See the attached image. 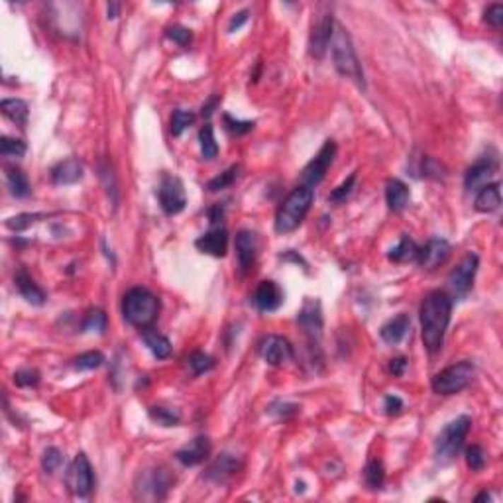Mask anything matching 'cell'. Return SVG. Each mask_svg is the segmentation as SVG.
<instances>
[{
	"mask_svg": "<svg viewBox=\"0 0 503 503\" xmlns=\"http://www.w3.org/2000/svg\"><path fill=\"white\" fill-rule=\"evenodd\" d=\"M106 10H108V20H115V18H118V10H120V6H118L116 2H110V4L106 6Z\"/></svg>",
	"mask_w": 503,
	"mask_h": 503,
	"instance_id": "9f6ffc18",
	"label": "cell"
},
{
	"mask_svg": "<svg viewBox=\"0 0 503 503\" xmlns=\"http://www.w3.org/2000/svg\"><path fill=\"white\" fill-rule=\"evenodd\" d=\"M207 214H209V221H211L212 226H221L222 219H224V207L222 204H214V207H211L207 211Z\"/></svg>",
	"mask_w": 503,
	"mask_h": 503,
	"instance_id": "f5cc1de1",
	"label": "cell"
},
{
	"mask_svg": "<svg viewBox=\"0 0 503 503\" xmlns=\"http://www.w3.org/2000/svg\"><path fill=\"white\" fill-rule=\"evenodd\" d=\"M252 303L262 313H274L283 305V289L272 279H265L256 287Z\"/></svg>",
	"mask_w": 503,
	"mask_h": 503,
	"instance_id": "ac0fdd59",
	"label": "cell"
},
{
	"mask_svg": "<svg viewBox=\"0 0 503 503\" xmlns=\"http://www.w3.org/2000/svg\"><path fill=\"white\" fill-rule=\"evenodd\" d=\"M26 144L22 140H16V138H8L4 136L0 140V156L4 159H18L22 158L26 154Z\"/></svg>",
	"mask_w": 503,
	"mask_h": 503,
	"instance_id": "8d00e7d4",
	"label": "cell"
},
{
	"mask_svg": "<svg viewBox=\"0 0 503 503\" xmlns=\"http://www.w3.org/2000/svg\"><path fill=\"white\" fill-rule=\"evenodd\" d=\"M236 258H238V267L242 274H248L252 270V265L256 264L258 250H260V242H258V234L252 230H240L236 234Z\"/></svg>",
	"mask_w": 503,
	"mask_h": 503,
	"instance_id": "9a60e30c",
	"label": "cell"
},
{
	"mask_svg": "<svg viewBox=\"0 0 503 503\" xmlns=\"http://www.w3.org/2000/svg\"><path fill=\"white\" fill-rule=\"evenodd\" d=\"M464 458H466V464H468V468L472 470V472H482V470L486 468V451H484L480 444L468 446L466 452H464Z\"/></svg>",
	"mask_w": 503,
	"mask_h": 503,
	"instance_id": "ab89813d",
	"label": "cell"
},
{
	"mask_svg": "<svg viewBox=\"0 0 503 503\" xmlns=\"http://www.w3.org/2000/svg\"><path fill=\"white\" fill-rule=\"evenodd\" d=\"M297 325L309 336V346H318V338L323 335V307L320 301L307 297L297 313Z\"/></svg>",
	"mask_w": 503,
	"mask_h": 503,
	"instance_id": "8fae6325",
	"label": "cell"
},
{
	"mask_svg": "<svg viewBox=\"0 0 503 503\" xmlns=\"http://www.w3.org/2000/svg\"><path fill=\"white\" fill-rule=\"evenodd\" d=\"M158 201L161 211L173 216L185 209L187 195L185 187L181 183V179L175 175H163L158 187Z\"/></svg>",
	"mask_w": 503,
	"mask_h": 503,
	"instance_id": "9c48e42d",
	"label": "cell"
},
{
	"mask_svg": "<svg viewBox=\"0 0 503 503\" xmlns=\"http://www.w3.org/2000/svg\"><path fill=\"white\" fill-rule=\"evenodd\" d=\"M419 250L421 248L417 246V242L409 236H401L399 244L395 248H391L388 254L389 262H395V264H409V262H417L419 258Z\"/></svg>",
	"mask_w": 503,
	"mask_h": 503,
	"instance_id": "83f0119b",
	"label": "cell"
},
{
	"mask_svg": "<svg viewBox=\"0 0 503 503\" xmlns=\"http://www.w3.org/2000/svg\"><path fill=\"white\" fill-rule=\"evenodd\" d=\"M122 315L132 327H151L159 315V299L146 287H132L124 293Z\"/></svg>",
	"mask_w": 503,
	"mask_h": 503,
	"instance_id": "277c9868",
	"label": "cell"
},
{
	"mask_svg": "<svg viewBox=\"0 0 503 503\" xmlns=\"http://www.w3.org/2000/svg\"><path fill=\"white\" fill-rule=\"evenodd\" d=\"M240 470H242V460L236 458L234 454L224 452L207 468L204 478L209 482H214V484H226V482H230L232 478L238 474Z\"/></svg>",
	"mask_w": 503,
	"mask_h": 503,
	"instance_id": "e0dca14e",
	"label": "cell"
},
{
	"mask_svg": "<svg viewBox=\"0 0 503 503\" xmlns=\"http://www.w3.org/2000/svg\"><path fill=\"white\" fill-rule=\"evenodd\" d=\"M330 55H333L336 71L342 77L354 81L360 88H366L362 63L356 55L352 37L348 34V30H345V26H340V24L335 26V34H333V42H330Z\"/></svg>",
	"mask_w": 503,
	"mask_h": 503,
	"instance_id": "3957f363",
	"label": "cell"
},
{
	"mask_svg": "<svg viewBox=\"0 0 503 503\" xmlns=\"http://www.w3.org/2000/svg\"><path fill=\"white\" fill-rule=\"evenodd\" d=\"M267 413L285 421V419H291V417H295L297 413H299V405L289 403V401H274L272 405L267 407Z\"/></svg>",
	"mask_w": 503,
	"mask_h": 503,
	"instance_id": "f6af8a7d",
	"label": "cell"
},
{
	"mask_svg": "<svg viewBox=\"0 0 503 503\" xmlns=\"http://www.w3.org/2000/svg\"><path fill=\"white\" fill-rule=\"evenodd\" d=\"M14 383L18 388H35L40 383V371L32 368H22L14 374Z\"/></svg>",
	"mask_w": 503,
	"mask_h": 503,
	"instance_id": "c3c4849f",
	"label": "cell"
},
{
	"mask_svg": "<svg viewBox=\"0 0 503 503\" xmlns=\"http://www.w3.org/2000/svg\"><path fill=\"white\" fill-rule=\"evenodd\" d=\"M85 175V169L77 158H67L52 168V181L55 185H75Z\"/></svg>",
	"mask_w": 503,
	"mask_h": 503,
	"instance_id": "603a6c76",
	"label": "cell"
},
{
	"mask_svg": "<svg viewBox=\"0 0 503 503\" xmlns=\"http://www.w3.org/2000/svg\"><path fill=\"white\" fill-rule=\"evenodd\" d=\"M195 246L199 248L203 254L214 258H224L229 252V232L224 226H212L207 234H203L201 238H197Z\"/></svg>",
	"mask_w": 503,
	"mask_h": 503,
	"instance_id": "d6986e66",
	"label": "cell"
},
{
	"mask_svg": "<svg viewBox=\"0 0 503 503\" xmlns=\"http://www.w3.org/2000/svg\"><path fill=\"white\" fill-rule=\"evenodd\" d=\"M195 122V115L191 110H183V108H177L171 115V134L179 138L181 134L185 132L187 128Z\"/></svg>",
	"mask_w": 503,
	"mask_h": 503,
	"instance_id": "f35d334b",
	"label": "cell"
},
{
	"mask_svg": "<svg viewBox=\"0 0 503 503\" xmlns=\"http://www.w3.org/2000/svg\"><path fill=\"white\" fill-rule=\"evenodd\" d=\"M141 487L150 492L151 497L163 499L169 494V490L175 484V476L166 466H156L150 472H141Z\"/></svg>",
	"mask_w": 503,
	"mask_h": 503,
	"instance_id": "5bb4252c",
	"label": "cell"
},
{
	"mask_svg": "<svg viewBox=\"0 0 503 503\" xmlns=\"http://www.w3.org/2000/svg\"><path fill=\"white\" fill-rule=\"evenodd\" d=\"M476 376V366L468 360L452 364L449 368L439 371L433 378V391L439 395H456L462 389H466Z\"/></svg>",
	"mask_w": 503,
	"mask_h": 503,
	"instance_id": "8992f818",
	"label": "cell"
},
{
	"mask_svg": "<svg viewBox=\"0 0 503 503\" xmlns=\"http://www.w3.org/2000/svg\"><path fill=\"white\" fill-rule=\"evenodd\" d=\"M211 449V441L207 436H195L193 441H189L185 446H181L175 452V458L183 466H197V464H201V462L209 458Z\"/></svg>",
	"mask_w": 503,
	"mask_h": 503,
	"instance_id": "44dd1931",
	"label": "cell"
},
{
	"mask_svg": "<svg viewBox=\"0 0 503 503\" xmlns=\"http://www.w3.org/2000/svg\"><path fill=\"white\" fill-rule=\"evenodd\" d=\"M238 175H240V166H232V168H229L226 171H222L221 175L212 177L211 181L207 183V189H209L211 193L224 191V189H229V187H232L234 183H236Z\"/></svg>",
	"mask_w": 503,
	"mask_h": 503,
	"instance_id": "1f68e13d",
	"label": "cell"
},
{
	"mask_svg": "<svg viewBox=\"0 0 503 503\" xmlns=\"http://www.w3.org/2000/svg\"><path fill=\"white\" fill-rule=\"evenodd\" d=\"M63 464V452L55 446L45 449L44 456H42V468L45 474H55L57 470L62 468Z\"/></svg>",
	"mask_w": 503,
	"mask_h": 503,
	"instance_id": "b9f144b4",
	"label": "cell"
},
{
	"mask_svg": "<svg viewBox=\"0 0 503 503\" xmlns=\"http://www.w3.org/2000/svg\"><path fill=\"white\" fill-rule=\"evenodd\" d=\"M141 340H144V345L148 346V350L154 354V358H158V360L169 358V354H171V342H169L168 336H163L161 333H158V330L148 327L141 328Z\"/></svg>",
	"mask_w": 503,
	"mask_h": 503,
	"instance_id": "4316f807",
	"label": "cell"
},
{
	"mask_svg": "<svg viewBox=\"0 0 503 503\" xmlns=\"http://www.w3.org/2000/svg\"><path fill=\"white\" fill-rule=\"evenodd\" d=\"M189 368L193 371L195 376H201V374H207L209 370L214 368V360H212L209 354L204 352H193L189 356Z\"/></svg>",
	"mask_w": 503,
	"mask_h": 503,
	"instance_id": "7bdbcfd3",
	"label": "cell"
},
{
	"mask_svg": "<svg viewBox=\"0 0 503 503\" xmlns=\"http://www.w3.org/2000/svg\"><path fill=\"white\" fill-rule=\"evenodd\" d=\"M313 201H315V191L311 187H295L275 212V232L289 234L293 230L299 229L305 216L309 214Z\"/></svg>",
	"mask_w": 503,
	"mask_h": 503,
	"instance_id": "7a4b0ae2",
	"label": "cell"
},
{
	"mask_svg": "<svg viewBox=\"0 0 503 503\" xmlns=\"http://www.w3.org/2000/svg\"><path fill=\"white\" fill-rule=\"evenodd\" d=\"M472 427V419L468 415L456 417L454 421L446 424L441 431V434L436 436L434 442V454L441 462H452L458 456V452L464 446V441L470 433Z\"/></svg>",
	"mask_w": 503,
	"mask_h": 503,
	"instance_id": "5b68a950",
	"label": "cell"
},
{
	"mask_svg": "<svg viewBox=\"0 0 503 503\" xmlns=\"http://www.w3.org/2000/svg\"><path fill=\"white\" fill-rule=\"evenodd\" d=\"M478 265H480V258L476 254L468 252L466 256L462 258L458 265L449 274V287L454 293V297H466L472 287H474V277H476Z\"/></svg>",
	"mask_w": 503,
	"mask_h": 503,
	"instance_id": "30bf717a",
	"label": "cell"
},
{
	"mask_svg": "<svg viewBox=\"0 0 503 503\" xmlns=\"http://www.w3.org/2000/svg\"><path fill=\"white\" fill-rule=\"evenodd\" d=\"M478 212H494L502 207V185L499 181L494 183H487L484 185L476 195V201H474Z\"/></svg>",
	"mask_w": 503,
	"mask_h": 503,
	"instance_id": "cb8c5ba5",
	"label": "cell"
},
{
	"mask_svg": "<svg viewBox=\"0 0 503 503\" xmlns=\"http://www.w3.org/2000/svg\"><path fill=\"white\" fill-rule=\"evenodd\" d=\"M0 110H2V115L10 118L20 128H24L28 124L30 110H28V103H24L22 98H4L0 103Z\"/></svg>",
	"mask_w": 503,
	"mask_h": 503,
	"instance_id": "f546056e",
	"label": "cell"
},
{
	"mask_svg": "<svg viewBox=\"0 0 503 503\" xmlns=\"http://www.w3.org/2000/svg\"><path fill=\"white\" fill-rule=\"evenodd\" d=\"M386 201H388L389 211L401 212L411 201L409 187L401 179H388L386 183Z\"/></svg>",
	"mask_w": 503,
	"mask_h": 503,
	"instance_id": "d4e9b609",
	"label": "cell"
},
{
	"mask_svg": "<svg viewBox=\"0 0 503 503\" xmlns=\"http://www.w3.org/2000/svg\"><path fill=\"white\" fill-rule=\"evenodd\" d=\"M260 354L270 366H282V364L293 360V346L287 338L277 335L265 336L260 342Z\"/></svg>",
	"mask_w": 503,
	"mask_h": 503,
	"instance_id": "4fadbf2b",
	"label": "cell"
},
{
	"mask_svg": "<svg viewBox=\"0 0 503 503\" xmlns=\"http://www.w3.org/2000/svg\"><path fill=\"white\" fill-rule=\"evenodd\" d=\"M42 219H45V214H42V212H22V214L12 216L6 221V229H10L12 232H22V230L30 229L32 224L42 221Z\"/></svg>",
	"mask_w": 503,
	"mask_h": 503,
	"instance_id": "74e56055",
	"label": "cell"
},
{
	"mask_svg": "<svg viewBox=\"0 0 503 503\" xmlns=\"http://www.w3.org/2000/svg\"><path fill=\"white\" fill-rule=\"evenodd\" d=\"M105 364V356L98 352V350H91V352H85L77 356L73 360V368L79 371H88V370H97Z\"/></svg>",
	"mask_w": 503,
	"mask_h": 503,
	"instance_id": "d590c367",
	"label": "cell"
},
{
	"mask_svg": "<svg viewBox=\"0 0 503 503\" xmlns=\"http://www.w3.org/2000/svg\"><path fill=\"white\" fill-rule=\"evenodd\" d=\"M199 141H201V154L204 159H214L219 156V144L214 138V130H212L211 124H204L199 132Z\"/></svg>",
	"mask_w": 503,
	"mask_h": 503,
	"instance_id": "d6a6232c",
	"label": "cell"
},
{
	"mask_svg": "<svg viewBox=\"0 0 503 503\" xmlns=\"http://www.w3.org/2000/svg\"><path fill=\"white\" fill-rule=\"evenodd\" d=\"M222 122H224V128L234 136H244V134L252 132L254 126H256L252 120H238V118L230 115H222Z\"/></svg>",
	"mask_w": 503,
	"mask_h": 503,
	"instance_id": "ee69618b",
	"label": "cell"
},
{
	"mask_svg": "<svg viewBox=\"0 0 503 503\" xmlns=\"http://www.w3.org/2000/svg\"><path fill=\"white\" fill-rule=\"evenodd\" d=\"M497 171V159L495 158H482L466 171L464 177V187L468 191H480L482 187L490 183V179Z\"/></svg>",
	"mask_w": 503,
	"mask_h": 503,
	"instance_id": "ffe728a7",
	"label": "cell"
},
{
	"mask_svg": "<svg viewBox=\"0 0 503 503\" xmlns=\"http://www.w3.org/2000/svg\"><path fill=\"white\" fill-rule=\"evenodd\" d=\"M492 499V495L487 494V492H482L480 495H476V502H490Z\"/></svg>",
	"mask_w": 503,
	"mask_h": 503,
	"instance_id": "680465c9",
	"label": "cell"
},
{
	"mask_svg": "<svg viewBox=\"0 0 503 503\" xmlns=\"http://www.w3.org/2000/svg\"><path fill=\"white\" fill-rule=\"evenodd\" d=\"M354 185H356V173H352V175L348 177V179H345V181L336 187V189H333V193L328 195V203L333 204L346 203V199L352 195Z\"/></svg>",
	"mask_w": 503,
	"mask_h": 503,
	"instance_id": "60d3db41",
	"label": "cell"
},
{
	"mask_svg": "<svg viewBox=\"0 0 503 503\" xmlns=\"http://www.w3.org/2000/svg\"><path fill=\"white\" fill-rule=\"evenodd\" d=\"M4 171H6V185H8V191L12 197L24 199V197L32 193L30 181H28L26 173L22 169L16 168V166H8Z\"/></svg>",
	"mask_w": 503,
	"mask_h": 503,
	"instance_id": "f1b7e54d",
	"label": "cell"
},
{
	"mask_svg": "<svg viewBox=\"0 0 503 503\" xmlns=\"http://www.w3.org/2000/svg\"><path fill=\"white\" fill-rule=\"evenodd\" d=\"M383 409H386V415H398V413H401V409H403V401H401V398H398V395H388V398L383 399Z\"/></svg>",
	"mask_w": 503,
	"mask_h": 503,
	"instance_id": "f907efd6",
	"label": "cell"
},
{
	"mask_svg": "<svg viewBox=\"0 0 503 503\" xmlns=\"http://www.w3.org/2000/svg\"><path fill=\"white\" fill-rule=\"evenodd\" d=\"M452 299L449 293L436 291L427 293L421 305V336L424 348L431 354H436L444 345V335L451 325Z\"/></svg>",
	"mask_w": 503,
	"mask_h": 503,
	"instance_id": "6da1fadb",
	"label": "cell"
},
{
	"mask_svg": "<svg viewBox=\"0 0 503 503\" xmlns=\"http://www.w3.org/2000/svg\"><path fill=\"white\" fill-rule=\"evenodd\" d=\"M452 248L449 244V240L444 238H431L419 250V258H417V264L421 265L423 270H434L442 265L449 256H451Z\"/></svg>",
	"mask_w": 503,
	"mask_h": 503,
	"instance_id": "2e32d148",
	"label": "cell"
},
{
	"mask_svg": "<svg viewBox=\"0 0 503 503\" xmlns=\"http://www.w3.org/2000/svg\"><path fill=\"white\" fill-rule=\"evenodd\" d=\"M405 370H407V358H403V356L393 358V360L389 362V371H391L393 376H398V378H401V376L405 374Z\"/></svg>",
	"mask_w": 503,
	"mask_h": 503,
	"instance_id": "db71d44e",
	"label": "cell"
},
{
	"mask_svg": "<svg viewBox=\"0 0 503 503\" xmlns=\"http://www.w3.org/2000/svg\"><path fill=\"white\" fill-rule=\"evenodd\" d=\"M335 16L333 14H323L313 22L309 37V53L315 59H323L327 55L330 42H333V34H335Z\"/></svg>",
	"mask_w": 503,
	"mask_h": 503,
	"instance_id": "7c38bea8",
	"label": "cell"
},
{
	"mask_svg": "<svg viewBox=\"0 0 503 503\" xmlns=\"http://www.w3.org/2000/svg\"><path fill=\"white\" fill-rule=\"evenodd\" d=\"M409 328H411V318L407 317V315H398V317H393L391 320H388V323L381 327L380 330L381 340L393 346L399 345V342L407 336Z\"/></svg>",
	"mask_w": 503,
	"mask_h": 503,
	"instance_id": "484cf974",
	"label": "cell"
},
{
	"mask_svg": "<svg viewBox=\"0 0 503 503\" xmlns=\"http://www.w3.org/2000/svg\"><path fill=\"white\" fill-rule=\"evenodd\" d=\"M335 156H336V141L327 140L325 144H323V148L317 151V156L311 159L309 163L303 168V171H301V185H307L311 187V189H313L315 185H318V183L325 179V175H327L328 168L333 166Z\"/></svg>",
	"mask_w": 503,
	"mask_h": 503,
	"instance_id": "ba28073f",
	"label": "cell"
},
{
	"mask_svg": "<svg viewBox=\"0 0 503 503\" xmlns=\"http://www.w3.org/2000/svg\"><path fill=\"white\" fill-rule=\"evenodd\" d=\"M219 103H221V97H219V95H214V97L209 98V100H207V103L203 105V108H201V115H203V118H211V116L214 115V110H216Z\"/></svg>",
	"mask_w": 503,
	"mask_h": 503,
	"instance_id": "11a10c76",
	"label": "cell"
},
{
	"mask_svg": "<svg viewBox=\"0 0 503 503\" xmlns=\"http://www.w3.org/2000/svg\"><path fill=\"white\" fill-rule=\"evenodd\" d=\"M364 482H366V486L374 490V492L383 487V482H386V468H383L381 460L374 458L366 464V468H364Z\"/></svg>",
	"mask_w": 503,
	"mask_h": 503,
	"instance_id": "4dcf8cb0",
	"label": "cell"
},
{
	"mask_svg": "<svg viewBox=\"0 0 503 503\" xmlns=\"http://www.w3.org/2000/svg\"><path fill=\"white\" fill-rule=\"evenodd\" d=\"M67 487L75 497H88L95 490V472L88 462L87 454L79 452L75 460L71 462L67 476H65Z\"/></svg>",
	"mask_w": 503,
	"mask_h": 503,
	"instance_id": "52a82bcc",
	"label": "cell"
},
{
	"mask_svg": "<svg viewBox=\"0 0 503 503\" xmlns=\"http://www.w3.org/2000/svg\"><path fill=\"white\" fill-rule=\"evenodd\" d=\"M484 20H486L490 26L499 28L503 24V4H492L487 6V10L484 12Z\"/></svg>",
	"mask_w": 503,
	"mask_h": 503,
	"instance_id": "681fc988",
	"label": "cell"
},
{
	"mask_svg": "<svg viewBox=\"0 0 503 503\" xmlns=\"http://www.w3.org/2000/svg\"><path fill=\"white\" fill-rule=\"evenodd\" d=\"M282 258H285V260H293V262H295V264H303V265H307V264H305V262H303V258L297 256V254H295V252H293V250H289V252H287V254H285V256H282Z\"/></svg>",
	"mask_w": 503,
	"mask_h": 503,
	"instance_id": "6f0895ef",
	"label": "cell"
},
{
	"mask_svg": "<svg viewBox=\"0 0 503 503\" xmlns=\"http://www.w3.org/2000/svg\"><path fill=\"white\" fill-rule=\"evenodd\" d=\"M14 285H16L18 293L24 297V299L30 303V305H35V307H42L47 299L45 291L34 282V277L28 274L24 267H20L16 274H14Z\"/></svg>",
	"mask_w": 503,
	"mask_h": 503,
	"instance_id": "7402d4cb",
	"label": "cell"
},
{
	"mask_svg": "<svg viewBox=\"0 0 503 503\" xmlns=\"http://www.w3.org/2000/svg\"><path fill=\"white\" fill-rule=\"evenodd\" d=\"M248 18H250V10H240V12H236L234 16L230 18V22H229L230 34H234L236 30H240V28L244 26V24L248 22Z\"/></svg>",
	"mask_w": 503,
	"mask_h": 503,
	"instance_id": "816d5d0a",
	"label": "cell"
},
{
	"mask_svg": "<svg viewBox=\"0 0 503 503\" xmlns=\"http://www.w3.org/2000/svg\"><path fill=\"white\" fill-rule=\"evenodd\" d=\"M148 415L154 423L161 424V427H175L181 421V415L177 409H168V407H150Z\"/></svg>",
	"mask_w": 503,
	"mask_h": 503,
	"instance_id": "836d02e7",
	"label": "cell"
},
{
	"mask_svg": "<svg viewBox=\"0 0 503 503\" xmlns=\"http://www.w3.org/2000/svg\"><path fill=\"white\" fill-rule=\"evenodd\" d=\"M98 171H100V179L105 181L106 191H108V195H110L112 203L116 204V203H118V189H116L115 171H112V168H110V163H100V168H98Z\"/></svg>",
	"mask_w": 503,
	"mask_h": 503,
	"instance_id": "7dc6e473",
	"label": "cell"
},
{
	"mask_svg": "<svg viewBox=\"0 0 503 503\" xmlns=\"http://www.w3.org/2000/svg\"><path fill=\"white\" fill-rule=\"evenodd\" d=\"M83 333H97V335H103L106 330V315L105 311L100 309H91L83 318Z\"/></svg>",
	"mask_w": 503,
	"mask_h": 503,
	"instance_id": "e575fe53",
	"label": "cell"
},
{
	"mask_svg": "<svg viewBox=\"0 0 503 503\" xmlns=\"http://www.w3.org/2000/svg\"><path fill=\"white\" fill-rule=\"evenodd\" d=\"M166 35H168L173 44L179 45V47H187V45L191 44V40H193V32H191L189 28L181 26V24H173V26H169Z\"/></svg>",
	"mask_w": 503,
	"mask_h": 503,
	"instance_id": "bcb514c9",
	"label": "cell"
}]
</instances>
